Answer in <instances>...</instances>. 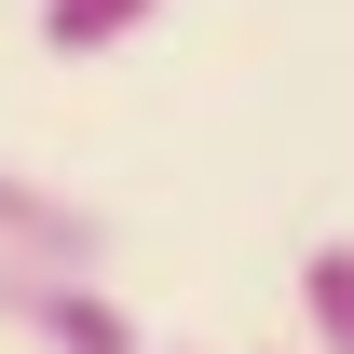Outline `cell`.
I'll return each mask as SVG.
<instances>
[{
    "label": "cell",
    "instance_id": "3",
    "mask_svg": "<svg viewBox=\"0 0 354 354\" xmlns=\"http://www.w3.org/2000/svg\"><path fill=\"white\" fill-rule=\"evenodd\" d=\"M300 327H313V354H354V245L300 259Z\"/></svg>",
    "mask_w": 354,
    "mask_h": 354
},
{
    "label": "cell",
    "instance_id": "4",
    "mask_svg": "<svg viewBox=\"0 0 354 354\" xmlns=\"http://www.w3.org/2000/svg\"><path fill=\"white\" fill-rule=\"evenodd\" d=\"M150 0H41V55H109Z\"/></svg>",
    "mask_w": 354,
    "mask_h": 354
},
{
    "label": "cell",
    "instance_id": "2",
    "mask_svg": "<svg viewBox=\"0 0 354 354\" xmlns=\"http://www.w3.org/2000/svg\"><path fill=\"white\" fill-rule=\"evenodd\" d=\"M0 259H28V272H95V259H109V218L0 164Z\"/></svg>",
    "mask_w": 354,
    "mask_h": 354
},
{
    "label": "cell",
    "instance_id": "5",
    "mask_svg": "<svg viewBox=\"0 0 354 354\" xmlns=\"http://www.w3.org/2000/svg\"><path fill=\"white\" fill-rule=\"evenodd\" d=\"M272 354H286V341H272Z\"/></svg>",
    "mask_w": 354,
    "mask_h": 354
},
{
    "label": "cell",
    "instance_id": "1",
    "mask_svg": "<svg viewBox=\"0 0 354 354\" xmlns=\"http://www.w3.org/2000/svg\"><path fill=\"white\" fill-rule=\"evenodd\" d=\"M0 327H28V354H136V313L95 272H28L0 259Z\"/></svg>",
    "mask_w": 354,
    "mask_h": 354
}]
</instances>
